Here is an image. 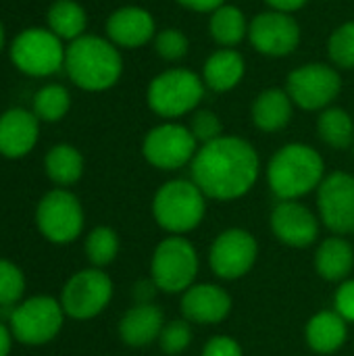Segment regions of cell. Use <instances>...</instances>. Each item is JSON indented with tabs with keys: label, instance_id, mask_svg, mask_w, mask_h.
Segmentation results:
<instances>
[{
	"label": "cell",
	"instance_id": "ba28073f",
	"mask_svg": "<svg viewBox=\"0 0 354 356\" xmlns=\"http://www.w3.org/2000/svg\"><path fill=\"white\" fill-rule=\"evenodd\" d=\"M198 148L200 144L192 136L190 127L175 123V121H167V123L152 127L142 142L144 159L152 167L165 169V171H173V169H182L190 165Z\"/></svg>",
	"mask_w": 354,
	"mask_h": 356
},
{
	"label": "cell",
	"instance_id": "277c9868",
	"mask_svg": "<svg viewBox=\"0 0 354 356\" xmlns=\"http://www.w3.org/2000/svg\"><path fill=\"white\" fill-rule=\"evenodd\" d=\"M204 90L207 86L196 71L186 67H169L150 79L146 88V102L154 115L173 121L198 111Z\"/></svg>",
	"mask_w": 354,
	"mask_h": 356
},
{
	"label": "cell",
	"instance_id": "8992f818",
	"mask_svg": "<svg viewBox=\"0 0 354 356\" xmlns=\"http://www.w3.org/2000/svg\"><path fill=\"white\" fill-rule=\"evenodd\" d=\"M342 90V75L332 63H307L286 77V92L294 106L303 111H323L332 106Z\"/></svg>",
	"mask_w": 354,
	"mask_h": 356
},
{
	"label": "cell",
	"instance_id": "836d02e7",
	"mask_svg": "<svg viewBox=\"0 0 354 356\" xmlns=\"http://www.w3.org/2000/svg\"><path fill=\"white\" fill-rule=\"evenodd\" d=\"M190 131L196 138V142L202 146V144H209V142H213V140H217V138L223 136V123H221V119L213 111L198 108L192 115Z\"/></svg>",
	"mask_w": 354,
	"mask_h": 356
},
{
	"label": "cell",
	"instance_id": "9a60e30c",
	"mask_svg": "<svg viewBox=\"0 0 354 356\" xmlns=\"http://www.w3.org/2000/svg\"><path fill=\"white\" fill-rule=\"evenodd\" d=\"M211 269L223 280L246 275L257 261V240L244 229L223 232L211 246Z\"/></svg>",
	"mask_w": 354,
	"mask_h": 356
},
{
	"label": "cell",
	"instance_id": "7402d4cb",
	"mask_svg": "<svg viewBox=\"0 0 354 356\" xmlns=\"http://www.w3.org/2000/svg\"><path fill=\"white\" fill-rule=\"evenodd\" d=\"M163 327H165L163 311L148 302V305H138L123 315L119 323V334L123 342L129 346H148L150 342L159 340Z\"/></svg>",
	"mask_w": 354,
	"mask_h": 356
},
{
	"label": "cell",
	"instance_id": "ac0fdd59",
	"mask_svg": "<svg viewBox=\"0 0 354 356\" xmlns=\"http://www.w3.org/2000/svg\"><path fill=\"white\" fill-rule=\"evenodd\" d=\"M40 119L25 108H10L0 115V154L21 159L38 142Z\"/></svg>",
	"mask_w": 354,
	"mask_h": 356
},
{
	"label": "cell",
	"instance_id": "83f0119b",
	"mask_svg": "<svg viewBox=\"0 0 354 356\" xmlns=\"http://www.w3.org/2000/svg\"><path fill=\"white\" fill-rule=\"evenodd\" d=\"M46 173L58 186L75 184L83 173V156L77 148L69 144H56L46 154Z\"/></svg>",
	"mask_w": 354,
	"mask_h": 356
},
{
	"label": "cell",
	"instance_id": "ffe728a7",
	"mask_svg": "<svg viewBox=\"0 0 354 356\" xmlns=\"http://www.w3.org/2000/svg\"><path fill=\"white\" fill-rule=\"evenodd\" d=\"M244 75H246V60L242 52L236 48H217L215 52H211L200 73L207 90H213L217 94H225L238 88Z\"/></svg>",
	"mask_w": 354,
	"mask_h": 356
},
{
	"label": "cell",
	"instance_id": "1f68e13d",
	"mask_svg": "<svg viewBox=\"0 0 354 356\" xmlns=\"http://www.w3.org/2000/svg\"><path fill=\"white\" fill-rule=\"evenodd\" d=\"M152 44H154L156 54L163 60H167V63H179L190 52V40H188V35L179 27L159 29L154 40H152Z\"/></svg>",
	"mask_w": 354,
	"mask_h": 356
},
{
	"label": "cell",
	"instance_id": "8fae6325",
	"mask_svg": "<svg viewBox=\"0 0 354 356\" xmlns=\"http://www.w3.org/2000/svg\"><path fill=\"white\" fill-rule=\"evenodd\" d=\"M300 40H303L300 23L290 13L267 8L255 15L248 27L250 46L259 54L271 58H284L294 54L296 48L300 46Z\"/></svg>",
	"mask_w": 354,
	"mask_h": 356
},
{
	"label": "cell",
	"instance_id": "4dcf8cb0",
	"mask_svg": "<svg viewBox=\"0 0 354 356\" xmlns=\"http://www.w3.org/2000/svg\"><path fill=\"white\" fill-rule=\"evenodd\" d=\"M119 252V238L111 227H96L86 240V254L92 265L104 267L115 261Z\"/></svg>",
	"mask_w": 354,
	"mask_h": 356
},
{
	"label": "cell",
	"instance_id": "7a4b0ae2",
	"mask_svg": "<svg viewBox=\"0 0 354 356\" xmlns=\"http://www.w3.org/2000/svg\"><path fill=\"white\" fill-rule=\"evenodd\" d=\"M65 71L77 88L104 92L121 79L123 56L108 38L86 33L69 42L65 50Z\"/></svg>",
	"mask_w": 354,
	"mask_h": 356
},
{
	"label": "cell",
	"instance_id": "5bb4252c",
	"mask_svg": "<svg viewBox=\"0 0 354 356\" xmlns=\"http://www.w3.org/2000/svg\"><path fill=\"white\" fill-rule=\"evenodd\" d=\"M319 213L323 223L336 234L354 232V177L346 171H336L319 184Z\"/></svg>",
	"mask_w": 354,
	"mask_h": 356
},
{
	"label": "cell",
	"instance_id": "44dd1931",
	"mask_svg": "<svg viewBox=\"0 0 354 356\" xmlns=\"http://www.w3.org/2000/svg\"><path fill=\"white\" fill-rule=\"evenodd\" d=\"M294 115V102L286 88H267L257 94L250 106V117L252 123L265 131V134H275L284 129Z\"/></svg>",
	"mask_w": 354,
	"mask_h": 356
},
{
	"label": "cell",
	"instance_id": "d6a6232c",
	"mask_svg": "<svg viewBox=\"0 0 354 356\" xmlns=\"http://www.w3.org/2000/svg\"><path fill=\"white\" fill-rule=\"evenodd\" d=\"M25 290V277L17 265L0 259V307H13L19 302Z\"/></svg>",
	"mask_w": 354,
	"mask_h": 356
},
{
	"label": "cell",
	"instance_id": "f546056e",
	"mask_svg": "<svg viewBox=\"0 0 354 356\" xmlns=\"http://www.w3.org/2000/svg\"><path fill=\"white\" fill-rule=\"evenodd\" d=\"M328 56L336 69H354V21L338 25L330 33Z\"/></svg>",
	"mask_w": 354,
	"mask_h": 356
},
{
	"label": "cell",
	"instance_id": "e0dca14e",
	"mask_svg": "<svg viewBox=\"0 0 354 356\" xmlns=\"http://www.w3.org/2000/svg\"><path fill=\"white\" fill-rule=\"evenodd\" d=\"M273 234L288 246L305 248L317 240V217L296 200H282L271 213Z\"/></svg>",
	"mask_w": 354,
	"mask_h": 356
},
{
	"label": "cell",
	"instance_id": "e575fe53",
	"mask_svg": "<svg viewBox=\"0 0 354 356\" xmlns=\"http://www.w3.org/2000/svg\"><path fill=\"white\" fill-rule=\"evenodd\" d=\"M161 348L167 355H179L182 350H186L192 342V330L186 321H171L163 327L161 336H159Z\"/></svg>",
	"mask_w": 354,
	"mask_h": 356
},
{
	"label": "cell",
	"instance_id": "3957f363",
	"mask_svg": "<svg viewBox=\"0 0 354 356\" xmlns=\"http://www.w3.org/2000/svg\"><path fill=\"white\" fill-rule=\"evenodd\" d=\"M325 165L321 154L309 144H286L269 161L267 181L280 200H296L323 181Z\"/></svg>",
	"mask_w": 354,
	"mask_h": 356
},
{
	"label": "cell",
	"instance_id": "7c38bea8",
	"mask_svg": "<svg viewBox=\"0 0 354 356\" xmlns=\"http://www.w3.org/2000/svg\"><path fill=\"white\" fill-rule=\"evenodd\" d=\"M40 234L54 244L73 242L83 227V211L79 200L67 190L48 192L35 211Z\"/></svg>",
	"mask_w": 354,
	"mask_h": 356
},
{
	"label": "cell",
	"instance_id": "f35d334b",
	"mask_svg": "<svg viewBox=\"0 0 354 356\" xmlns=\"http://www.w3.org/2000/svg\"><path fill=\"white\" fill-rule=\"evenodd\" d=\"M271 10H280V13H290L294 15L296 10L305 8L309 4V0H263Z\"/></svg>",
	"mask_w": 354,
	"mask_h": 356
},
{
	"label": "cell",
	"instance_id": "484cf974",
	"mask_svg": "<svg viewBox=\"0 0 354 356\" xmlns=\"http://www.w3.org/2000/svg\"><path fill=\"white\" fill-rule=\"evenodd\" d=\"M48 27L61 40L73 42L86 35L83 31L88 27V15L83 6L75 0H56L48 8Z\"/></svg>",
	"mask_w": 354,
	"mask_h": 356
},
{
	"label": "cell",
	"instance_id": "f1b7e54d",
	"mask_svg": "<svg viewBox=\"0 0 354 356\" xmlns=\"http://www.w3.org/2000/svg\"><path fill=\"white\" fill-rule=\"evenodd\" d=\"M69 106H71V96L67 88L58 83L44 86L33 96V115L40 121H48V123L61 121L69 113Z\"/></svg>",
	"mask_w": 354,
	"mask_h": 356
},
{
	"label": "cell",
	"instance_id": "52a82bcc",
	"mask_svg": "<svg viewBox=\"0 0 354 356\" xmlns=\"http://www.w3.org/2000/svg\"><path fill=\"white\" fill-rule=\"evenodd\" d=\"M65 46L50 29L29 27L21 31L13 46L10 58L19 71L31 77H46L65 67Z\"/></svg>",
	"mask_w": 354,
	"mask_h": 356
},
{
	"label": "cell",
	"instance_id": "d590c367",
	"mask_svg": "<svg viewBox=\"0 0 354 356\" xmlns=\"http://www.w3.org/2000/svg\"><path fill=\"white\" fill-rule=\"evenodd\" d=\"M202 356H242V348L230 336H215L207 342Z\"/></svg>",
	"mask_w": 354,
	"mask_h": 356
},
{
	"label": "cell",
	"instance_id": "d6986e66",
	"mask_svg": "<svg viewBox=\"0 0 354 356\" xmlns=\"http://www.w3.org/2000/svg\"><path fill=\"white\" fill-rule=\"evenodd\" d=\"M232 311L230 294L215 284H200L186 290L182 298V313L194 323L213 325L223 321Z\"/></svg>",
	"mask_w": 354,
	"mask_h": 356
},
{
	"label": "cell",
	"instance_id": "8d00e7d4",
	"mask_svg": "<svg viewBox=\"0 0 354 356\" xmlns=\"http://www.w3.org/2000/svg\"><path fill=\"white\" fill-rule=\"evenodd\" d=\"M336 313L354 323V280L342 284L336 292Z\"/></svg>",
	"mask_w": 354,
	"mask_h": 356
},
{
	"label": "cell",
	"instance_id": "74e56055",
	"mask_svg": "<svg viewBox=\"0 0 354 356\" xmlns=\"http://www.w3.org/2000/svg\"><path fill=\"white\" fill-rule=\"evenodd\" d=\"M182 8L194 10V13H204L211 15L213 10H217L219 6L225 4V0H175Z\"/></svg>",
	"mask_w": 354,
	"mask_h": 356
},
{
	"label": "cell",
	"instance_id": "60d3db41",
	"mask_svg": "<svg viewBox=\"0 0 354 356\" xmlns=\"http://www.w3.org/2000/svg\"><path fill=\"white\" fill-rule=\"evenodd\" d=\"M2 48H4V27L0 23V52H2Z\"/></svg>",
	"mask_w": 354,
	"mask_h": 356
},
{
	"label": "cell",
	"instance_id": "ab89813d",
	"mask_svg": "<svg viewBox=\"0 0 354 356\" xmlns=\"http://www.w3.org/2000/svg\"><path fill=\"white\" fill-rule=\"evenodd\" d=\"M13 332L4 325V323H0V356H8L10 353V344H13Z\"/></svg>",
	"mask_w": 354,
	"mask_h": 356
},
{
	"label": "cell",
	"instance_id": "6da1fadb",
	"mask_svg": "<svg viewBox=\"0 0 354 356\" xmlns=\"http://www.w3.org/2000/svg\"><path fill=\"white\" fill-rule=\"evenodd\" d=\"M192 181L215 200H236L244 196L261 173L255 146L238 136H221L202 144L190 163Z\"/></svg>",
	"mask_w": 354,
	"mask_h": 356
},
{
	"label": "cell",
	"instance_id": "cb8c5ba5",
	"mask_svg": "<svg viewBox=\"0 0 354 356\" xmlns=\"http://www.w3.org/2000/svg\"><path fill=\"white\" fill-rule=\"evenodd\" d=\"M348 336L346 319L336 311L317 313L307 325V342L315 353L330 355L336 353Z\"/></svg>",
	"mask_w": 354,
	"mask_h": 356
},
{
	"label": "cell",
	"instance_id": "5b68a950",
	"mask_svg": "<svg viewBox=\"0 0 354 356\" xmlns=\"http://www.w3.org/2000/svg\"><path fill=\"white\" fill-rule=\"evenodd\" d=\"M204 194L194 181L171 179L163 184L154 196L152 213L156 223L171 234H186L204 219Z\"/></svg>",
	"mask_w": 354,
	"mask_h": 356
},
{
	"label": "cell",
	"instance_id": "603a6c76",
	"mask_svg": "<svg viewBox=\"0 0 354 356\" xmlns=\"http://www.w3.org/2000/svg\"><path fill=\"white\" fill-rule=\"evenodd\" d=\"M250 21L236 4H223L209 15V33L219 48H236L248 38Z\"/></svg>",
	"mask_w": 354,
	"mask_h": 356
},
{
	"label": "cell",
	"instance_id": "2e32d148",
	"mask_svg": "<svg viewBox=\"0 0 354 356\" xmlns=\"http://www.w3.org/2000/svg\"><path fill=\"white\" fill-rule=\"evenodd\" d=\"M156 21L150 10L142 6H121L106 19V38L125 50L142 48L156 35Z\"/></svg>",
	"mask_w": 354,
	"mask_h": 356
},
{
	"label": "cell",
	"instance_id": "4fadbf2b",
	"mask_svg": "<svg viewBox=\"0 0 354 356\" xmlns=\"http://www.w3.org/2000/svg\"><path fill=\"white\" fill-rule=\"evenodd\" d=\"M113 298V282L100 269L75 273L63 288L61 305L73 319H92L106 309Z\"/></svg>",
	"mask_w": 354,
	"mask_h": 356
},
{
	"label": "cell",
	"instance_id": "d4e9b609",
	"mask_svg": "<svg viewBox=\"0 0 354 356\" xmlns=\"http://www.w3.org/2000/svg\"><path fill=\"white\" fill-rule=\"evenodd\" d=\"M315 267L317 273L330 282L344 280L354 267L353 246L342 238L325 240L315 254Z\"/></svg>",
	"mask_w": 354,
	"mask_h": 356
},
{
	"label": "cell",
	"instance_id": "30bf717a",
	"mask_svg": "<svg viewBox=\"0 0 354 356\" xmlns=\"http://www.w3.org/2000/svg\"><path fill=\"white\" fill-rule=\"evenodd\" d=\"M63 305L50 296H33L10 311L13 338L27 346H40L56 338L63 327Z\"/></svg>",
	"mask_w": 354,
	"mask_h": 356
},
{
	"label": "cell",
	"instance_id": "9c48e42d",
	"mask_svg": "<svg viewBox=\"0 0 354 356\" xmlns=\"http://www.w3.org/2000/svg\"><path fill=\"white\" fill-rule=\"evenodd\" d=\"M198 273V254L194 246L179 238L163 240L152 257V282L159 290L177 294L192 288Z\"/></svg>",
	"mask_w": 354,
	"mask_h": 356
},
{
	"label": "cell",
	"instance_id": "4316f807",
	"mask_svg": "<svg viewBox=\"0 0 354 356\" xmlns=\"http://www.w3.org/2000/svg\"><path fill=\"white\" fill-rule=\"evenodd\" d=\"M317 134L319 138L336 148L344 150L354 144V121L351 113L342 106H328L319 113L317 119Z\"/></svg>",
	"mask_w": 354,
	"mask_h": 356
}]
</instances>
